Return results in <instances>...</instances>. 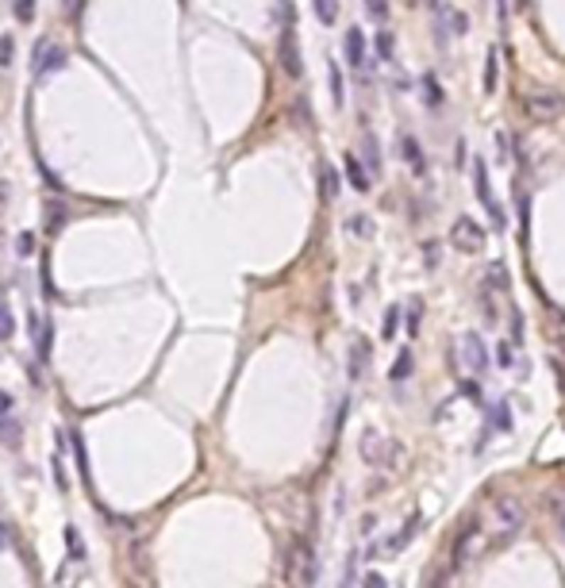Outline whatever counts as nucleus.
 <instances>
[{
    "instance_id": "nucleus-1",
    "label": "nucleus",
    "mask_w": 565,
    "mask_h": 588,
    "mask_svg": "<svg viewBox=\"0 0 565 588\" xmlns=\"http://www.w3.org/2000/svg\"><path fill=\"white\" fill-rule=\"evenodd\" d=\"M523 116L534 119V123H550V119H561L565 116V97L554 89H531L523 92Z\"/></svg>"
},
{
    "instance_id": "nucleus-2",
    "label": "nucleus",
    "mask_w": 565,
    "mask_h": 588,
    "mask_svg": "<svg viewBox=\"0 0 565 588\" xmlns=\"http://www.w3.org/2000/svg\"><path fill=\"white\" fill-rule=\"evenodd\" d=\"M450 242H454L461 254H477V250H485V227L477 220H469V215H461L454 223V231H450Z\"/></svg>"
},
{
    "instance_id": "nucleus-3",
    "label": "nucleus",
    "mask_w": 565,
    "mask_h": 588,
    "mask_svg": "<svg viewBox=\"0 0 565 588\" xmlns=\"http://www.w3.org/2000/svg\"><path fill=\"white\" fill-rule=\"evenodd\" d=\"M473 185H477V201L485 204V212L493 215V223H496V227H504V212H500V204H496V196H493V185H488V169H485L481 158L473 162Z\"/></svg>"
},
{
    "instance_id": "nucleus-4",
    "label": "nucleus",
    "mask_w": 565,
    "mask_h": 588,
    "mask_svg": "<svg viewBox=\"0 0 565 588\" xmlns=\"http://www.w3.org/2000/svg\"><path fill=\"white\" fill-rule=\"evenodd\" d=\"M461 350V365L469 369V373H485V365H488V354H485V343H481V335H473V331H469V335H461V343H458Z\"/></svg>"
},
{
    "instance_id": "nucleus-5",
    "label": "nucleus",
    "mask_w": 565,
    "mask_h": 588,
    "mask_svg": "<svg viewBox=\"0 0 565 588\" xmlns=\"http://www.w3.org/2000/svg\"><path fill=\"white\" fill-rule=\"evenodd\" d=\"M62 65H65V50H62V46H46L43 43L39 50H35V77H39V81H46L54 70H62Z\"/></svg>"
},
{
    "instance_id": "nucleus-6",
    "label": "nucleus",
    "mask_w": 565,
    "mask_h": 588,
    "mask_svg": "<svg viewBox=\"0 0 565 588\" xmlns=\"http://www.w3.org/2000/svg\"><path fill=\"white\" fill-rule=\"evenodd\" d=\"M281 65H285L289 77H300V73H304V62H300V46H296L293 31L281 35Z\"/></svg>"
},
{
    "instance_id": "nucleus-7",
    "label": "nucleus",
    "mask_w": 565,
    "mask_h": 588,
    "mask_svg": "<svg viewBox=\"0 0 565 588\" xmlns=\"http://www.w3.org/2000/svg\"><path fill=\"white\" fill-rule=\"evenodd\" d=\"M31 335H35V350H39V358H50V343H54V331L46 324L43 316L31 319Z\"/></svg>"
},
{
    "instance_id": "nucleus-8",
    "label": "nucleus",
    "mask_w": 565,
    "mask_h": 588,
    "mask_svg": "<svg viewBox=\"0 0 565 588\" xmlns=\"http://www.w3.org/2000/svg\"><path fill=\"white\" fill-rule=\"evenodd\" d=\"M362 54H365V35L357 31V27H350V31H346V62L362 65Z\"/></svg>"
},
{
    "instance_id": "nucleus-9",
    "label": "nucleus",
    "mask_w": 565,
    "mask_h": 588,
    "mask_svg": "<svg viewBox=\"0 0 565 588\" xmlns=\"http://www.w3.org/2000/svg\"><path fill=\"white\" fill-rule=\"evenodd\" d=\"M400 154L408 158V166L416 169V173H423V169H427V166H423V150H419V142L411 139V135H404V139H400Z\"/></svg>"
},
{
    "instance_id": "nucleus-10",
    "label": "nucleus",
    "mask_w": 565,
    "mask_h": 588,
    "mask_svg": "<svg viewBox=\"0 0 565 588\" xmlns=\"http://www.w3.org/2000/svg\"><path fill=\"white\" fill-rule=\"evenodd\" d=\"M346 177H350V185L357 188V193L370 188V177H365V169H362V162H357L354 154H346Z\"/></svg>"
},
{
    "instance_id": "nucleus-11",
    "label": "nucleus",
    "mask_w": 565,
    "mask_h": 588,
    "mask_svg": "<svg viewBox=\"0 0 565 588\" xmlns=\"http://www.w3.org/2000/svg\"><path fill=\"white\" fill-rule=\"evenodd\" d=\"M496 515H500L504 527H515L523 511H520V504H515V500H500V504H496Z\"/></svg>"
},
{
    "instance_id": "nucleus-12",
    "label": "nucleus",
    "mask_w": 565,
    "mask_h": 588,
    "mask_svg": "<svg viewBox=\"0 0 565 588\" xmlns=\"http://www.w3.org/2000/svg\"><path fill=\"white\" fill-rule=\"evenodd\" d=\"M312 4H316L319 23H335L338 20V0H312Z\"/></svg>"
},
{
    "instance_id": "nucleus-13",
    "label": "nucleus",
    "mask_w": 565,
    "mask_h": 588,
    "mask_svg": "<svg viewBox=\"0 0 565 588\" xmlns=\"http://www.w3.org/2000/svg\"><path fill=\"white\" fill-rule=\"evenodd\" d=\"M319 181H323V201H335V196H338V181H335V169L331 166L319 169Z\"/></svg>"
},
{
    "instance_id": "nucleus-14",
    "label": "nucleus",
    "mask_w": 565,
    "mask_h": 588,
    "mask_svg": "<svg viewBox=\"0 0 565 588\" xmlns=\"http://www.w3.org/2000/svg\"><path fill=\"white\" fill-rule=\"evenodd\" d=\"M16 335V324H12V311H8V304L0 300V343L4 338H12Z\"/></svg>"
},
{
    "instance_id": "nucleus-15",
    "label": "nucleus",
    "mask_w": 565,
    "mask_h": 588,
    "mask_svg": "<svg viewBox=\"0 0 565 588\" xmlns=\"http://www.w3.org/2000/svg\"><path fill=\"white\" fill-rule=\"evenodd\" d=\"M496 89V50H488V62H485V92Z\"/></svg>"
},
{
    "instance_id": "nucleus-16",
    "label": "nucleus",
    "mask_w": 565,
    "mask_h": 588,
    "mask_svg": "<svg viewBox=\"0 0 565 588\" xmlns=\"http://www.w3.org/2000/svg\"><path fill=\"white\" fill-rule=\"evenodd\" d=\"M365 8L373 20H389V0H365Z\"/></svg>"
},
{
    "instance_id": "nucleus-17",
    "label": "nucleus",
    "mask_w": 565,
    "mask_h": 588,
    "mask_svg": "<svg viewBox=\"0 0 565 588\" xmlns=\"http://www.w3.org/2000/svg\"><path fill=\"white\" fill-rule=\"evenodd\" d=\"M404 373H411V354H408V350H404V354L397 358V365H392V381H400Z\"/></svg>"
},
{
    "instance_id": "nucleus-18",
    "label": "nucleus",
    "mask_w": 565,
    "mask_h": 588,
    "mask_svg": "<svg viewBox=\"0 0 565 588\" xmlns=\"http://www.w3.org/2000/svg\"><path fill=\"white\" fill-rule=\"evenodd\" d=\"M423 89H427V100H431V104H442V89H438V81L431 77V73L423 77Z\"/></svg>"
},
{
    "instance_id": "nucleus-19",
    "label": "nucleus",
    "mask_w": 565,
    "mask_h": 588,
    "mask_svg": "<svg viewBox=\"0 0 565 588\" xmlns=\"http://www.w3.org/2000/svg\"><path fill=\"white\" fill-rule=\"evenodd\" d=\"M31 16H35V0H16V20H31Z\"/></svg>"
},
{
    "instance_id": "nucleus-20",
    "label": "nucleus",
    "mask_w": 565,
    "mask_h": 588,
    "mask_svg": "<svg viewBox=\"0 0 565 588\" xmlns=\"http://www.w3.org/2000/svg\"><path fill=\"white\" fill-rule=\"evenodd\" d=\"M331 92H335V104H343V73H338V65H331Z\"/></svg>"
},
{
    "instance_id": "nucleus-21",
    "label": "nucleus",
    "mask_w": 565,
    "mask_h": 588,
    "mask_svg": "<svg viewBox=\"0 0 565 588\" xmlns=\"http://www.w3.org/2000/svg\"><path fill=\"white\" fill-rule=\"evenodd\" d=\"M377 54H381V58H392V35H377Z\"/></svg>"
},
{
    "instance_id": "nucleus-22",
    "label": "nucleus",
    "mask_w": 565,
    "mask_h": 588,
    "mask_svg": "<svg viewBox=\"0 0 565 588\" xmlns=\"http://www.w3.org/2000/svg\"><path fill=\"white\" fill-rule=\"evenodd\" d=\"M350 231L365 239V235H370V220H365V215H354V220H350Z\"/></svg>"
},
{
    "instance_id": "nucleus-23",
    "label": "nucleus",
    "mask_w": 565,
    "mask_h": 588,
    "mask_svg": "<svg viewBox=\"0 0 565 588\" xmlns=\"http://www.w3.org/2000/svg\"><path fill=\"white\" fill-rule=\"evenodd\" d=\"M365 158H370V169H381V154H377L373 139H365Z\"/></svg>"
},
{
    "instance_id": "nucleus-24",
    "label": "nucleus",
    "mask_w": 565,
    "mask_h": 588,
    "mask_svg": "<svg viewBox=\"0 0 565 588\" xmlns=\"http://www.w3.org/2000/svg\"><path fill=\"white\" fill-rule=\"evenodd\" d=\"M16 250H20V258H23V254H31L35 250V239H31V235H20V239H16Z\"/></svg>"
},
{
    "instance_id": "nucleus-25",
    "label": "nucleus",
    "mask_w": 565,
    "mask_h": 588,
    "mask_svg": "<svg viewBox=\"0 0 565 588\" xmlns=\"http://www.w3.org/2000/svg\"><path fill=\"white\" fill-rule=\"evenodd\" d=\"M419 327V300H411V316H408V335H416Z\"/></svg>"
},
{
    "instance_id": "nucleus-26",
    "label": "nucleus",
    "mask_w": 565,
    "mask_h": 588,
    "mask_svg": "<svg viewBox=\"0 0 565 588\" xmlns=\"http://www.w3.org/2000/svg\"><path fill=\"white\" fill-rule=\"evenodd\" d=\"M8 412H12V396L0 392V423H8Z\"/></svg>"
},
{
    "instance_id": "nucleus-27",
    "label": "nucleus",
    "mask_w": 565,
    "mask_h": 588,
    "mask_svg": "<svg viewBox=\"0 0 565 588\" xmlns=\"http://www.w3.org/2000/svg\"><path fill=\"white\" fill-rule=\"evenodd\" d=\"M365 588H389V584H384V577L370 573V577H365Z\"/></svg>"
},
{
    "instance_id": "nucleus-28",
    "label": "nucleus",
    "mask_w": 565,
    "mask_h": 588,
    "mask_svg": "<svg viewBox=\"0 0 565 588\" xmlns=\"http://www.w3.org/2000/svg\"><path fill=\"white\" fill-rule=\"evenodd\" d=\"M8 58H12V39L0 43V62H8Z\"/></svg>"
},
{
    "instance_id": "nucleus-29",
    "label": "nucleus",
    "mask_w": 565,
    "mask_h": 588,
    "mask_svg": "<svg viewBox=\"0 0 565 588\" xmlns=\"http://www.w3.org/2000/svg\"><path fill=\"white\" fill-rule=\"evenodd\" d=\"M397 331V308H389V324H384V335H392Z\"/></svg>"
},
{
    "instance_id": "nucleus-30",
    "label": "nucleus",
    "mask_w": 565,
    "mask_h": 588,
    "mask_svg": "<svg viewBox=\"0 0 565 588\" xmlns=\"http://www.w3.org/2000/svg\"><path fill=\"white\" fill-rule=\"evenodd\" d=\"M558 523H561V535H565V504L558 508Z\"/></svg>"
},
{
    "instance_id": "nucleus-31",
    "label": "nucleus",
    "mask_w": 565,
    "mask_h": 588,
    "mask_svg": "<svg viewBox=\"0 0 565 588\" xmlns=\"http://www.w3.org/2000/svg\"><path fill=\"white\" fill-rule=\"evenodd\" d=\"M8 546V535H4V527H0V550H4Z\"/></svg>"
},
{
    "instance_id": "nucleus-32",
    "label": "nucleus",
    "mask_w": 565,
    "mask_h": 588,
    "mask_svg": "<svg viewBox=\"0 0 565 588\" xmlns=\"http://www.w3.org/2000/svg\"><path fill=\"white\" fill-rule=\"evenodd\" d=\"M431 4H438V0H431Z\"/></svg>"
}]
</instances>
